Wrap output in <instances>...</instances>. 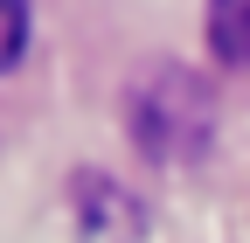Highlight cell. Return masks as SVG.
Masks as SVG:
<instances>
[{
  "label": "cell",
  "mask_w": 250,
  "mask_h": 243,
  "mask_svg": "<svg viewBox=\"0 0 250 243\" xmlns=\"http://www.w3.org/2000/svg\"><path fill=\"white\" fill-rule=\"evenodd\" d=\"M208 118H215L208 90L188 70H160L153 83H139V98H132V139L153 160H188L195 146H208Z\"/></svg>",
  "instance_id": "obj_1"
},
{
  "label": "cell",
  "mask_w": 250,
  "mask_h": 243,
  "mask_svg": "<svg viewBox=\"0 0 250 243\" xmlns=\"http://www.w3.org/2000/svg\"><path fill=\"white\" fill-rule=\"evenodd\" d=\"M208 49L229 70H250V0H208Z\"/></svg>",
  "instance_id": "obj_2"
},
{
  "label": "cell",
  "mask_w": 250,
  "mask_h": 243,
  "mask_svg": "<svg viewBox=\"0 0 250 243\" xmlns=\"http://www.w3.org/2000/svg\"><path fill=\"white\" fill-rule=\"evenodd\" d=\"M28 49V0H0V70H14Z\"/></svg>",
  "instance_id": "obj_3"
}]
</instances>
